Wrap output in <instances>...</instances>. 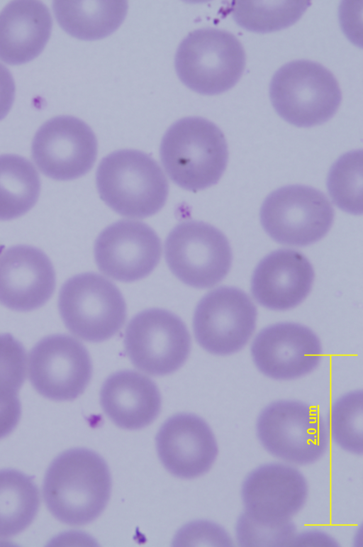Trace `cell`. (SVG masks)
Here are the masks:
<instances>
[{
  "instance_id": "6da1fadb",
  "label": "cell",
  "mask_w": 363,
  "mask_h": 547,
  "mask_svg": "<svg viewBox=\"0 0 363 547\" xmlns=\"http://www.w3.org/2000/svg\"><path fill=\"white\" fill-rule=\"evenodd\" d=\"M111 478L105 460L82 448L67 450L48 468L43 495L48 509L60 521L71 526L91 522L110 498Z\"/></svg>"
},
{
  "instance_id": "7a4b0ae2",
  "label": "cell",
  "mask_w": 363,
  "mask_h": 547,
  "mask_svg": "<svg viewBox=\"0 0 363 547\" xmlns=\"http://www.w3.org/2000/svg\"><path fill=\"white\" fill-rule=\"evenodd\" d=\"M160 155L164 169L177 185L198 191L218 182L226 168L228 152L225 136L216 124L191 116L168 128Z\"/></svg>"
},
{
  "instance_id": "3957f363",
  "label": "cell",
  "mask_w": 363,
  "mask_h": 547,
  "mask_svg": "<svg viewBox=\"0 0 363 547\" xmlns=\"http://www.w3.org/2000/svg\"><path fill=\"white\" fill-rule=\"evenodd\" d=\"M96 183L101 199L118 214L143 219L158 212L169 192L157 162L136 150L114 151L102 159Z\"/></svg>"
},
{
  "instance_id": "277c9868",
  "label": "cell",
  "mask_w": 363,
  "mask_h": 547,
  "mask_svg": "<svg viewBox=\"0 0 363 547\" xmlns=\"http://www.w3.org/2000/svg\"><path fill=\"white\" fill-rule=\"evenodd\" d=\"M269 97L278 115L298 127L322 124L337 111L341 91L333 73L320 63L294 60L273 75Z\"/></svg>"
},
{
  "instance_id": "5b68a950",
  "label": "cell",
  "mask_w": 363,
  "mask_h": 547,
  "mask_svg": "<svg viewBox=\"0 0 363 547\" xmlns=\"http://www.w3.org/2000/svg\"><path fill=\"white\" fill-rule=\"evenodd\" d=\"M177 74L190 89L215 95L232 88L241 77L245 53L239 40L224 30L205 28L191 32L179 44Z\"/></svg>"
},
{
  "instance_id": "8992f818",
  "label": "cell",
  "mask_w": 363,
  "mask_h": 547,
  "mask_svg": "<svg viewBox=\"0 0 363 547\" xmlns=\"http://www.w3.org/2000/svg\"><path fill=\"white\" fill-rule=\"evenodd\" d=\"M58 309L66 328L89 342L111 338L126 319V305L120 290L112 282L94 272L74 275L64 283Z\"/></svg>"
},
{
  "instance_id": "52a82bcc",
  "label": "cell",
  "mask_w": 363,
  "mask_h": 547,
  "mask_svg": "<svg viewBox=\"0 0 363 547\" xmlns=\"http://www.w3.org/2000/svg\"><path fill=\"white\" fill-rule=\"evenodd\" d=\"M257 434L272 455L297 465L313 463L325 453L329 436L324 419L311 406L294 400L267 405L257 421Z\"/></svg>"
},
{
  "instance_id": "ba28073f",
  "label": "cell",
  "mask_w": 363,
  "mask_h": 547,
  "mask_svg": "<svg viewBox=\"0 0 363 547\" xmlns=\"http://www.w3.org/2000/svg\"><path fill=\"white\" fill-rule=\"evenodd\" d=\"M259 215L264 230L274 241L303 247L327 234L333 222L334 209L320 190L294 184L270 193Z\"/></svg>"
},
{
  "instance_id": "9c48e42d",
  "label": "cell",
  "mask_w": 363,
  "mask_h": 547,
  "mask_svg": "<svg viewBox=\"0 0 363 547\" xmlns=\"http://www.w3.org/2000/svg\"><path fill=\"white\" fill-rule=\"evenodd\" d=\"M167 265L183 283L209 288L228 273L232 251L225 236L212 225L199 221L177 224L164 243Z\"/></svg>"
},
{
  "instance_id": "30bf717a",
  "label": "cell",
  "mask_w": 363,
  "mask_h": 547,
  "mask_svg": "<svg viewBox=\"0 0 363 547\" xmlns=\"http://www.w3.org/2000/svg\"><path fill=\"white\" fill-rule=\"evenodd\" d=\"M124 347L132 364L155 376L171 374L186 360L191 337L182 320L162 309L136 314L125 331Z\"/></svg>"
},
{
  "instance_id": "8fae6325",
  "label": "cell",
  "mask_w": 363,
  "mask_h": 547,
  "mask_svg": "<svg viewBox=\"0 0 363 547\" xmlns=\"http://www.w3.org/2000/svg\"><path fill=\"white\" fill-rule=\"evenodd\" d=\"M308 495L304 476L283 463L264 464L250 472L242 485L245 520L276 529L295 528L291 518L303 507Z\"/></svg>"
},
{
  "instance_id": "7c38bea8",
  "label": "cell",
  "mask_w": 363,
  "mask_h": 547,
  "mask_svg": "<svg viewBox=\"0 0 363 547\" xmlns=\"http://www.w3.org/2000/svg\"><path fill=\"white\" fill-rule=\"evenodd\" d=\"M256 307L249 296L234 287H220L198 303L193 329L197 343L207 352L226 355L241 350L256 326Z\"/></svg>"
},
{
  "instance_id": "4fadbf2b",
  "label": "cell",
  "mask_w": 363,
  "mask_h": 547,
  "mask_svg": "<svg viewBox=\"0 0 363 547\" xmlns=\"http://www.w3.org/2000/svg\"><path fill=\"white\" fill-rule=\"evenodd\" d=\"M28 375L33 388L55 401L73 400L90 382L92 364L85 346L66 334L39 341L28 357Z\"/></svg>"
},
{
  "instance_id": "5bb4252c",
  "label": "cell",
  "mask_w": 363,
  "mask_h": 547,
  "mask_svg": "<svg viewBox=\"0 0 363 547\" xmlns=\"http://www.w3.org/2000/svg\"><path fill=\"white\" fill-rule=\"evenodd\" d=\"M31 154L37 167L47 177L71 180L85 175L93 167L97 140L83 121L71 116H56L36 132Z\"/></svg>"
},
{
  "instance_id": "9a60e30c",
  "label": "cell",
  "mask_w": 363,
  "mask_h": 547,
  "mask_svg": "<svg viewBox=\"0 0 363 547\" xmlns=\"http://www.w3.org/2000/svg\"><path fill=\"white\" fill-rule=\"evenodd\" d=\"M161 241L141 221L121 220L104 229L94 243V258L105 275L124 282L147 276L160 262Z\"/></svg>"
},
{
  "instance_id": "2e32d148",
  "label": "cell",
  "mask_w": 363,
  "mask_h": 547,
  "mask_svg": "<svg viewBox=\"0 0 363 547\" xmlns=\"http://www.w3.org/2000/svg\"><path fill=\"white\" fill-rule=\"evenodd\" d=\"M251 355L257 369L275 380L296 379L312 372L322 357L318 336L308 327L281 322L262 329L254 338Z\"/></svg>"
},
{
  "instance_id": "e0dca14e",
  "label": "cell",
  "mask_w": 363,
  "mask_h": 547,
  "mask_svg": "<svg viewBox=\"0 0 363 547\" xmlns=\"http://www.w3.org/2000/svg\"><path fill=\"white\" fill-rule=\"evenodd\" d=\"M55 284L52 264L40 249L18 245L0 253V304L4 306L18 311L40 308Z\"/></svg>"
},
{
  "instance_id": "ac0fdd59",
  "label": "cell",
  "mask_w": 363,
  "mask_h": 547,
  "mask_svg": "<svg viewBox=\"0 0 363 547\" xmlns=\"http://www.w3.org/2000/svg\"><path fill=\"white\" fill-rule=\"evenodd\" d=\"M157 451L164 467L181 478H194L214 463L218 446L207 423L188 413L177 414L164 421L156 436Z\"/></svg>"
},
{
  "instance_id": "d6986e66",
  "label": "cell",
  "mask_w": 363,
  "mask_h": 547,
  "mask_svg": "<svg viewBox=\"0 0 363 547\" xmlns=\"http://www.w3.org/2000/svg\"><path fill=\"white\" fill-rule=\"evenodd\" d=\"M313 280V268L303 253L279 249L266 255L256 266L251 292L262 306L284 311L296 307L306 298Z\"/></svg>"
},
{
  "instance_id": "ffe728a7",
  "label": "cell",
  "mask_w": 363,
  "mask_h": 547,
  "mask_svg": "<svg viewBox=\"0 0 363 547\" xmlns=\"http://www.w3.org/2000/svg\"><path fill=\"white\" fill-rule=\"evenodd\" d=\"M100 403L116 425L138 429L157 418L161 396L155 383L147 376L133 370H121L111 375L103 383Z\"/></svg>"
},
{
  "instance_id": "44dd1931",
  "label": "cell",
  "mask_w": 363,
  "mask_h": 547,
  "mask_svg": "<svg viewBox=\"0 0 363 547\" xmlns=\"http://www.w3.org/2000/svg\"><path fill=\"white\" fill-rule=\"evenodd\" d=\"M48 7L38 1H14L0 13V60L21 65L43 50L52 30Z\"/></svg>"
},
{
  "instance_id": "7402d4cb",
  "label": "cell",
  "mask_w": 363,
  "mask_h": 547,
  "mask_svg": "<svg viewBox=\"0 0 363 547\" xmlns=\"http://www.w3.org/2000/svg\"><path fill=\"white\" fill-rule=\"evenodd\" d=\"M52 6L61 28L84 40L111 35L123 23L128 11L125 1H55Z\"/></svg>"
},
{
  "instance_id": "603a6c76",
  "label": "cell",
  "mask_w": 363,
  "mask_h": 547,
  "mask_svg": "<svg viewBox=\"0 0 363 547\" xmlns=\"http://www.w3.org/2000/svg\"><path fill=\"white\" fill-rule=\"evenodd\" d=\"M40 504L38 488L31 477L14 469L0 470V538L26 529Z\"/></svg>"
},
{
  "instance_id": "cb8c5ba5",
  "label": "cell",
  "mask_w": 363,
  "mask_h": 547,
  "mask_svg": "<svg viewBox=\"0 0 363 547\" xmlns=\"http://www.w3.org/2000/svg\"><path fill=\"white\" fill-rule=\"evenodd\" d=\"M40 180L34 166L17 155H0V220L28 212L36 203Z\"/></svg>"
},
{
  "instance_id": "d4e9b609",
  "label": "cell",
  "mask_w": 363,
  "mask_h": 547,
  "mask_svg": "<svg viewBox=\"0 0 363 547\" xmlns=\"http://www.w3.org/2000/svg\"><path fill=\"white\" fill-rule=\"evenodd\" d=\"M310 5L309 1H233L230 11L240 27L264 33L293 25Z\"/></svg>"
},
{
  "instance_id": "484cf974",
  "label": "cell",
  "mask_w": 363,
  "mask_h": 547,
  "mask_svg": "<svg viewBox=\"0 0 363 547\" xmlns=\"http://www.w3.org/2000/svg\"><path fill=\"white\" fill-rule=\"evenodd\" d=\"M327 188L338 208L349 214H362V150L348 152L336 160L328 172Z\"/></svg>"
},
{
  "instance_id": "4316f807",
  "label": "cell",
  "mask_w": 363,
  "mask_h": 547,
  "mask_svg": "<svg viewBox=\"0 0 363 547\" xmlns=\"http://www.w3.org/2000/svg\"><path fill=\"white\" fill-rule=\"evenodd\" d=\"M330 434L342 449L362 455V392L355 390L337 399L331 406L329 415Z\"/></svg>"
},
{
  "instance_id": "83f0119b",
  "label": "cell",
  "mask_w": 363,
  "mask_h": 547,
  "mask_svg": "<svg viewBox=\"0 0 363 547\" xmlns=\"http://www.w3.org/2000/svg\"><path fill=\"white\" fill-rule=\"evenodd\" d=\"M28 373L23 346L10 333L0 334V397L18 396Z\"/></svg>"
},
{
  "instance_id": "f1b7e54d",
  "label": "cell",
  "mask_w": 363,
  "mask_h": 547,
  "mask_svg": "<svg viewBox=\"0 0 363 547\" xmlns=\"http://www.w3.org/2000/svg\"><path fill=\"white\" fill-rule=\"evenodd\" d=\"M21 415V404L18 396L0 397V439L13 431Z\"/></svg>"
},
{
  "instance_id": "f546056e",
  "label": "cell",
  "mask_w": 363,
  "mask_h": 547,
  "mask_svg": "<svg viewBox=\"0 0 363 547\" xmlns=\"http://www.w3.org/2000/svg\"><path fill=\"white\" fill-rule=\"evenodd\" d=\"M15 97V84L9 70L0 63V120L11 108Z\"/></svg>"
}]
</instances>
